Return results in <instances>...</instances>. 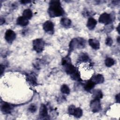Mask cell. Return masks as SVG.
<instances>
[{"label":"cell","mask_w":120,"mask_h":120,"mask_svg":"<svg viewBox=\"0 0 120 120\" xmlns=\"http://www.w3.org/2000/svg\"><path fill=\"white\" fill-rule=\"evenodd\" d=\"M49 12L50 15L52 16H57L61 15L63 10L60 7V3L58 1H52L51 2Z\"/></svg>","instance_id":"6da1fadb"},{"label":"cell","mask_w":120,"mask_h":120,"mask_svg":"<svg viewBox=\"0 0 120 120\" xmlns=\"http://www.w3.org/2000/svg\"><path fill=\"white\" fill-rule=\"evenodd\" d=\"M33 45L34 49L37 51L39 52L41 51L42 49H43L44 43L40 39H37L36 41H35L33 43Z\"/></svg>","instance_id":"7a4b0ae2"},{"label":"cell","mask_w":120,"mask_h":120,"mask_svg":"<svg viewBox=\"0 0 120 120\" xmlns=\"http://www.w3.org/2000/svg\"><path fill=\"white\" fill-rule=\"evenodd\" d=\"M15 34L12 30H8L7 31L6 33L5 38L7 41L9 42H11L15 39Z\"/></svg>","instance_id":"3957f363"},{"label":"cell","mask_w":120,"mask_h":120,"mask_svg":"<svg viewBox=\"0 0 120 120\" xmlns=\"http://www.w3.org/2000/svg\"><path fill=\"white\" fill-rule=\"evenodd\" d=\"M111 18L109 15L106 14H104L102 15L99 18V22L102 23H108L110 21Z\"/></svg>","instance_id":"277c9868"},{"label":"cell","mask_w":120,"mask_h":120,"mask_svg":"<svg viewBox=\"0 0 120 120\" xmlns=\"http://www.w3.org/2000/svg\"><path fill=\"white\" fill-rule=\"evenodd\" d=\"M43 27H44V30L45 31H51L52 30H53V25L52 23L51 22L47 21L44 23Z\"/></svg>","instance_id":"5b68a950"},{"label":"cell","mask_w":120,"mask_h":120,"mask_svg":"<svg viewBox=\"0 0 120 120\" xmlns=\"http://www.w3.org/2000/svg\"><path fill=\"white\" fill-rule=\"evenodd\" d=\"M97 23L96 21L93 18H90L88 21L87 27L90 30L93 29Z\"/></svg>","instance_id":"8992f818"},{"label":"cell","mask_w":120,"mask_h":120,"mask_svg":"<svg viewBox=\"0 0 120 120\" xmlns=\"http://www.w3.org/2000/svg\"><path fill=\"white\" fill-rule=\"evenodd\" d=\"M91 105L94 111H98L100 109V104L98 99L94 100V101L91 104Z\"/></svg>","instance_id":"52a82bcc"},{"label":"cell","mask_w":120,"mask_h":120,"mask_svg":"<svg viewBox=\"0 0 120 120\" xmlns=\"http://www.w3.org/2000/svg\"><path fill=\"white\" fill-rule=\"evenodd\" d=\"M18 24L22 26L26 25L28 23V21L27 19L24 17H20L17 20Z\"/></svg>","instance_id":"ba28073f"},{"label":"cell","mask_w":120,"mask_h":120,"mask_svg":"<svg viewBox=\"0 0 120 120\" xmlns=\"http://www.w3.org/2000/svg\"><path fill=\"white\" fill-rule=\"evenodd\" d=\"M89 44L90 46H91L93 48L95 49H97L99 48V44L98 41L94 40V39H90Z\"/></svg>","instance_id":"9c48e42d"},{"label":"cell","mask_w":120,"mask_h":120,"mask_svg":"<svg viewBox=\"0 0 120 120\" xmlns=\"http://www.w3.org/2000/svg\"><path fill=\"white\" fill-rule=\"evenodd\" d=\"M104 78L101 75H97L95 76L93 79L92 82L94 83H102L103 82Z\"/></svg>","instance_id":"30bf717a"},{"label":"cell","mask_w":120,"mask_h":120,"mask_svg":"<svg viewBox=\"0 0 120 120\" xmlns=\"http://www.w3.org/2000/svg\"><path fill=\"white\" fill-rule=\"evenodd\" d=\"M23 16L26 19H29L32 16V13L30 9H27L25 10L23 13Z\"/></svg>","instance_id":"8fae6325"},{"label":"cell","mask_w":120,"mask_h":120,"mask_svg":"<svg viewBox=\"0 0 120 120\" xmlns=\"http://www.w3.org/2000/svg\"><path fill=\"white\" fill-rule=\"evenodd\" d=\"M105 63V65L107 67H111V66L113 65L114 60H113V59H112L111 58H108L106 59Z\"/></svg>","instance_id":"7c38bea8"},{"label":"cell","mask_w":120,"mask_h":120,"mask_svg":"<svg viewBox=\"0 0 120 120\" xmlns=\"http://www.w3.org/2000/svg\"><path fill=\"white\" fill-rule=\"evenodd\" d=\"M82 111L81 109L80 108L75 109V110L73 113L75 116L76 117H79L82 115Z\"/></svg>","instance_id":"4fadbf2b"},{"label":"cell","mask_w":120,"mask_h":120,"mask_svg":"<svg viewBox=\"0 0 120 120\" xmlns=\"http://www.w3.org/2000/svg\"><path fill=\"white\" fill-rule=\"evenodd\" d=\"M61 23L63 25L68 26L70 24V21L67 18H63L61 21Z\"/></svg>","instance_id":"5bb4252c"},{"label":"cell","mask_w":120,"mask_h":120,"mask_svg":"<svg viewBox=\"0 0 120 120\" xmlns=\"http://www.w3.org/2000/svg\"><path fill=\"white\" fill-rule=\"evenodd\" d=\"M94 84H95V83H94L92 81H90V82H89L87 83V84H86V85L85 86V88H86V90H91L93 87V86H94Z\"/></svg>","instance_id":"9a60e30c"},{"label":"cell","mask_w":120,"mask_h":120,"mask_svg":"<svg viewBox=\"0 0 120 120\" xmlns=\"http://www.w3.org/2000/svg\"><path fill=\"white\" fill-rule=\"evenodd\" d=\"M47 109L45 105H42L40 109V114L42 115H46L47 114Z\"/></svg>","instance_id":"2e32d148"},{"label":"cell","mask_w":120,"mask_h":120,"mask_svg":"<svg viewBox=\"0 0 120 120\" xmlns=\"http://www.w3.org/2000/svg\"><path fill=\"white\" fill-rule=\"evenodd\" d=\"M61 91L63 93H66V94H68L69 92V89H68V87L66 85H63L62 86V87H61Z\"/></svg>","instance_id":"e0dca14e"},{"label":"cell","mask_w":120,"mask_h":120,"mask_svg":"<svg viewBox=\"0 0 120 120\" xmlns=\"http://www.w3.org/2000/svg\"><path fill=\"white\" fill-rule=\"evenodd\" d=\"M112 39L110 38H108L106 39V44L108 45H112Z\"/></svg>","instance_id":"ac0fdd59"},{"label":"cell","mask_w":120,"mask_h":120,"mask_svg":"<svg viewBox=\"0 0 120 120\" xmlns=\"http://www.w3.org/2000/svg\"><path fill=\"white\" fill-rule=\"evenodd\" d=\"M36 110V107L34 105H31L30 108V110L31 112H35Z\"/></svg>","instance_id":"d6986e66"}]
</instances>
